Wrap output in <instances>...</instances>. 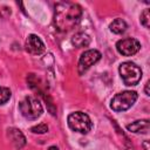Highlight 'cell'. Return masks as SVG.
<instances>
[{
    "label": "cell",
    "mask_w": 150,
    "mask_h": 150,
    "mask_svg": "<svg viewBox=\"0 0 150 150\" xmlns=\"http://www.w3.org/2000/svg\"><path fill=\"white\" fill-rule=\"evenodd\" d=\"M82 8L74 2H59L55 5L54 25L60 32L71 30L81 20Z\"/></svg>",
    "instance_id": "cell-1"
},
{
    "label": "cell",
    "mask_w": 150,
    "mask_h": 150,
    "mask_svg": "<svg viewBox=\"0 0 150 150\" xmlns=\"http://www.w3.org/2000/svg\"><path fill=\"white\" fill-rule=\"evenodd\" d=\"M118 71L125 86H136L142 79V69L131 61L121 63Z\"/></svg>",
    "instance_id": "cell-2"
},
{
    "label": "cell",
    "mask_w": 150,
    "mask_h": 150,
    "mask_svg": "<svg viewBox=\"0 0 150 150\" xmlns=\"http://www.w3.org/2000/svg\"><path fill=\"white\" fill-rule=\"evenodd\" d=\"M19 109H20V112L22 114V116L30 121H34L38 117H40L43 111V108H42L40 101L33 96H26L20 102Z\"/></svg>",
    "instance_id": "cell-3"
},
{
    "label": "cell",
    "mask_w": 150,
    "mask_h": 150,
    "mask_svg": "<svg viewBox=\"0 0 150 150\" xmlns=\"http://www.w3.org/2000/svg\"><path fill=\"white\" fill-rule=\"evenodd\" d=\"M67 121L69 128L80 134H88L93 127L90 117L82 111H75L69 114Z\"/></svg>",
    "instance_id": "cell-4"
},
{
    "label": "cell",
    "mask_w": 150,
    "mask_h": 150,
    "mask_svg": "<svg viewBox=\"0 0 150 150\" xmlns=\"http://www.w3.org/2000/svg\"><path fill=\"white\" fill-rule=\"evenodd\" d=\"M138 95L134 90H125L116 94L110 103V108L114 111H125L134 105Z\"/></svg>",
    "instance_id": "cell-5"
},
{
    "label": "cell",
    "mask_w": 150,
    "mask_h": 150,
    "mask_svg": "<svg viewBox=\"0 0 150 150\" xmlns=\"http://www.w3.org/2000/svg\"><path fill=\"white\" fill-rule=\"evenodd\" d=\"M100 59H101V53L96 49H89V50H86L84 53H82L80 56V60H79V64H77L79 74L80 75L84 74Z\"/></svg>",
    "instance_id": "cell-6"
},
{
    "label": "cell",
    "mask_w": 150,
    "mask_h": 150,
    "mask_svg": "<svg viewBox=\"0 0 150 150\" xmlns=\"http://www.w3.org/2000/svg\"><path fill=\"white\" fill-rule=\"evenodd\" d=\"M116 49L120 54H122L124 56H131L141 49V43L136 39L127 38V39L118 40L116 42Z\"/></svg>",
    "instance_id": "cell-7"
},
{
    "label": "cell",
    "mask_w": 150,
    "mask_h": 150,
    "mask_svg": "<svg viewBox=\"0 0 150 150\" xmlns=\"http://www.w3.org/2000/svg\"><path fill=\"white\" fill-rule=\"evenodd\" d=\"M25 47H26V50L28 53L33 54V55H40V54H42L45 52V43L35 34L28 35Z\"/></svg>",
    "instance_id": "cell-8"
},
{
    "label": "cell",
    "mask_w": 150,
    "mask_h": 150,
    "mask_svg": "<svg viewBox=\"0 0 150 150\" xmlns=\"http://www.w3.org/2000/svg\"><path fill=\"white\" fill-rule=\"evenodd\" d=\"M8 137L11 138L13 145L15 149H21L26 145V137L21 132V130L16 128H11L8 129Z\"/></svg>",
    "instance_id": "cell-9"
},
{
    "label": "cell",
    "mask_w": 150,
    "mask_h": 150,
    "mask_svg": "<svg viewBox=\"0 0 150 150\" xmlns=\"http://www.w3.org/2000/svg\"><path fill=\"white\" fill-rule=\"evenodd\" d=\"M149 120H137L130 124L127 125L128 131L135 132V134H146L149 131Z\"/></svg>",
    "instance_id": "cell-10"
},
{
    "label": "cell",
    "mask_w": 150,
    "mask_h": 150,
    "mask_svg": "<svg viewBox=\"0 0 150 150\" xmlns=\"http://www.w3.org/2000/svg\"><path fill=\"white\" fill-rule=\"evenodd\" d=\"M90 42V38L84 34V33H76L73 38H71V43L76 47V48H82V47H87Z\"/></svg>",
    "instance_id": "cell-11"
},
{
    "label": "cell",
    "mask_w": 150,
    "mask_h": 150,
    "mask_svg": "<svg viewBox=\"0 0 150 150\" xmlns=\"http://www.w3.org/2000/svg\"><path fill=\"white\" fill-rule=\"evenodd\" d=\"M127 22L123 20V19H115L110 25H109V28L112 33L115 34H122L125 32L127 29Z\"/></svg>",
    "instance_id": "cell-12"
},
{
    "label": "cell",
    "mask_w": 150,
    "mask_h": 150,
    "mask_svg": "<svg viewBox=\"0 0 150 150\" xmlns=\"http://www.w3.org/2000/svg\"><path fill=\"white\" fill-rule=\"evenodd\" d=\"M12 96V91L9 88L0 87V104H5Z\"/></svg>",
    "instance_id": "cell-13"
},
{
    "label": "cell",
    "mask_w": 150,
    "mask_h": 150,
    "mask_svg": "<svg viewBox=\"0 0 150 150\" xmlns=\"http://www.w3.org/2000/svg\"><path fill=\"white\" fill-rule=\"evenodd\" d=\"M141 23L145 28H149V26H150V11L148 8L144 9L141 14Z\"/></svg>",
    "instance_id": "cell-14"
},
{
    "label": "cell",
    "mask_w": 150,
    "mask_h": 150,
    "mask_svg": "<svg viewBox=\"0 0 150 150\" xmlns=\"http://www.w3.org/2000/svg\"><path fill=\"white\" fill-rule=\"evenodd\" d=\"M30 131L33 134H45L48 131V125L45 124V123H40L38 125H34L30 128Z\"/></svg>",
    "instance_id": "cell-15"
},
{
    "label": "cell",
    "mask_w": 150,
    "mask_h": 150,
    "mask_svg": "<svg viewBox=\"0 0 150 150\" xmlns=\"http://www.w3.org/2000/svg\"><path fill=\"white\" fill-rule=\"evenodd\" d=\"M149 84H150V83H149V81H148V82L145 83V88H144V91H145V95H146V96L150 95V91H149Z\"/></svg>",
    "instance_id": "cell-16"
},
{
    "label": "cell",
    "mask_w": 150,
    "mask_h": 150,
    "mask_svg": "<svg viewBox=\"0 0 150 150\" xmlns=\"http://www.w3.org/2000/svg\"><path fill=\"white\" fill-rule=\"evenodd\" d=\"M143 146H144V150H149V141H144Z\"/></svg>",
    "instance_id": "cell-17"
},
{
    "label": "cell",
    "mask_w": 150,
    "mask_h": 150,
    "mask_svg": "<svg viewBox=\"0 0 150 150\" xmlns=\"http://www.w3.org/2000/svg\"><path fill=\"white\" fill-rule=\"evenodd\" d=\"M49 150H59V148H57V146H55V145H53V146H50V148H49Z\"/></svg>",
    "instance_id": "cell-18"
},
{
    "label": "cell",
    "mask_w": 150,
    "mask_h": 150,
    "mask_svg": "<svg viewBox=\"0 0 150 150\" xmlns=\"http://www.w3.org/2000/svg\"><path fill=\"white\" fill-rule=\"evenodd\" d=\"M127 150H135V149H132V148H128Z\"/></svg>",
    "instance_id": "cell-19"
}]
</instances>
